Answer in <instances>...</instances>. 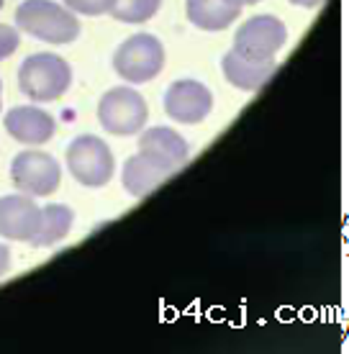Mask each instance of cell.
<instances>
[{"label": "cell", "instance_id": "1", "mask_svg": "<svg viewBox=\"0 0 349 354\" xmlns=\"http://www.w3.org/2000/svg\"><path fill=\"white\" fill-rule=\"evenodd\" d=\"M16 24L23 34L49 41V44H70L80 36V21L67 6L54 0H26L16 10Z\"/></svg>", "mask_w": 349, "mask_h": 354}, {"label": "cell", "instance_id": "2", "mask_svg": "<svg viewBox=\"0 0 349 354\" xmlns=\"http://www.w3.org/2000/svg\"><path fill=\"white\" fill-rule=\"evenodd\" d=\"M72 70L62 57L52 52L31 54L23 59L21 70H18V88L28 100H39V103H49L62 97L70 90Z\"/></svg>", "mask_w": 349, "mask_h": 354}, {"label": "cell", "instance_id": "3", "mask_svg": "<svg viewBox=\"0 0 349 354\" xmlns=\"http://www.w3.org/2000/svg\"><path fill=\"white\" fill-rule=\"evenodd\" d=\"M113 67L126 82H134V85L149 82L164 67V46L152 34L129 36L113 54Z\"/></svg>", "mask_w": 349, "mask_h": 354}, {"label": "cell", "instance_id": "4", "mask_svg": "<svg viewBox=\"0 0 349 354\" xmlns=\"http://www.w3.org/2000/svg\"><path fill=\"white\" fill-rule=\"evenodd\" d=\"M149 118V108L136 90L131 88H113L100 97L98 103V121L108 133L116 136H131L139 133Z\"/></svg>", "mask_w": 349, "mask_h": 354}, {"label": "cell", "instance_id": "5", "mask_svg": "<svg viewBox=\"0 0 349 354\" xmlns=\"http://www.w3.org/2000/svg\"><path fill=\"white\" fill-rule=\"evenodd\" d=\"M10 180L18 187V193L31 195V198H46L57 193V187L62 183V169L52 154L26 149L16 154V160L10 165Z\"/></svg>", "mask_w": 349, "mask_h": 354}, {"label": "cell", "instance_id": "6", "mask_svg": "<svg viewBox=\"0 0 349 354\" xmlns=\"http://www.w3.org/2000/svg\"><path fill=\"white\" fill-rule=\"evenodd\" d=\"M67 167L85 187H103L113 175V154L103 139L85 133L67 147Z\"/></svg>", "mask_w": 349, "mask_h": 354}, {"label": "cell", "instance_id": "7", "mask_svg": "<svg viewBox=\"0 0 349 354\" xmlns=\"http://www.w3.org/2000/svg\"><path fill=\"white\" fill-rule=\"evenodd\" d=\"M214 108L211 90L198 80H175L164 93V113L178 124H200Z\"/></svg>", "mask_w": 349, "mask_h": 354}, {"label": "cell", "instance_id": "8", "mask_svg": "<svg viewBox=\"0 0 349 354\" xmlns=\"http://www.w3.org/2000/svg\"><path fill=\"white\" fill-rule=\"evenodd\" d=\"M221 72L234 88L257 93L272 80V75L278 72V62H275V57H262V54L232 49L221 59Z\"/></svg>", "mask_w": 349, "mask_h": 354}, {"label": "cell", "instance_id": "9", "mask_svg": "<svg viewBox=\"0 0 349 354\" xmlns=\"http://www.w3.org/2000/svg\"><path fill=\"white\" fill-rule=\"evenodd\" d=\"M287 41L285 24L275 16H254L244 21L236 36H234V49H242L249 54H262V57H275Z\"/></svg>", "mask_w": 349, "mask_h": 354}, {"label": "cell", "instance_id": "10", "mask_svg": "<svg viewBox=\"0 0 349 354\" xmlns=\"http://www.w3.org/2000/svg\"><path fill=\"white\" fill-rule=\"evenodd\" d=\"M41 223V208L31 195L0 198V236L10 241H31Z\"/></svg>", "mask_w": 349, "mask_h": 354}, {"label": "cell", "instance_id": "11", "mask_svg": "<svg viewBox=\"0 0 349 354\" xmlns=\"http://www.w3.org/2000/svg\"><path fill=\"white\" fill-rule=\"evenodd\" d=\"M139 154L149 157L152 162L162 165L167 169L182 167L190 157V147L188 142L180 136L175 129H167V126H152L139 136Z\"/></svg>", "mask_w": 349, "mask_h": 354}, {"label": "cell", "instance_id": "12", "mask_svg": "<svg viewBox=\"0 0 349 354\" xmlns=\"http://www.w3.org/2000/svg\"><path fill=\"white\" fill-rule=\"evenodd\" d=\"M6 131L21 144H44L57 131V121L39 106H16L6 113Z\"/></svg>", "mask_w": 349, "mask_h": 354}, {"label": "cell", "instance_id": "13", "mask_svg": "<svg viewBox=\"0 0 349 354\" xmlns=\"http://www.w3.org/2000/svg\"><path fill=\"white\" fill-rule=\"evenodd\" d=\"M172 175V169L162 167L157 162H152L144 154H134L129 157L124 165V172H121V183H124V190L134 198H144L147 193H152L154 187L164 183L167 177Z\"/></svg>", "mask_w": 349, "mask_h": 354}, {"label": "cell", "instance_id": "14", "mask_svg": "<svg viewBox=\"0 0 349 354\" xmlns=\"http://www.w3.org/2000/svg\"><path fill=\"white\" fill-rule=\"evenodd\" d=\"M242 8H236L226 0H188L190 24L203 31H224L239 18Z\"/></svg>", "mask_w": 349, "mask_h": 354}, {"label": "cell", "instance_id": "15", "mask_svg": "<svg viewBox=\"0 0 349 354\" xmlns=\"http://www.w3.org/2000/svg\"><path fill=\"white\" fill-rule=\"evenodd\" d=\"M72 221H75V213L67 205H46V208H41L39 231H36L34 239L28 241V244H34V247H52V244L62 241L70 234Z\"/></svg>", "mask_w": 349, "mask_h": 354}, {"label": "cell", "instance_id": "16", "mask_svg": "<svg viewBox=\"0 0 349 354\" xmlns=\"http://www.w3.org/2000/svg\"><path fill=\"white\" fill-rule=\"evenodd\" d=\"M160 6L162 0H113L111 13L121 24H144V21L154 18Z\"/></svg>", "mask_w": 349, "mask_h": 354}, {"label": "cell", "instance_id": "17", "mask_svg": "<svg viewBox=\"0 0 349 354\" xmlns=\"http://www.w3.org/2000/svg\"><path fill=\"white\" fill-rule=\"evenodd\" d=\"M64 6L72 13H82V16H103L111 10L113 0H64Z\"/></svg>", "mask_w": 349, "mask_h": 354}, {"label": "cell", "instance_id": "18", "mask_svg": "<svg viewBox=\"0 0 349 354\" xmlns=\"http://www.w3.org/2000/svg\"><path fill=\"white\" fill-rule=\"evenodd\" d=\"M18 44H21V36L16 28L8 24H0V59H8L18 49Z\"/></svg>", "mask_w": 349, "mask_h": 354}, {"label": "cell", "instance_id": "19", "mask_svg": "<svg viewBox=\"0 0 349 354\" xmlns=\"http://www.w3.org/2000/svg\"><path fill=\"white\" fill-rule=\"evenodd\" d=\"M8 267H10V252L6 244H0V277L8 272Z\"/></svg>", "mask_w": 349, "mask_h": 354}, {"label": "cell", "instance_id": "20", "mask_svg": "<svg viewBox=\"0 0 349 354\" xmlns=\"http://www.w3.org/2000/svg\"><path fill=\"white\" fill-rule=\"evenodd\" d=\"M290 3H293V6H301V8H319L326 0H290Z\"/></svg>", "mask_w": 349, "mask_h": 354}, {"label": "cell", "instance_id": "21", "mask_svg": "<svg viewBox=\"0 0 349 354\" xmlns=\"http://www.w3.org/2000/svg\"><path fill=\"white\" fill-rule=\"evenodd\" d=\"M226 3H232L236 8H244V6H254V3H260V0H226Z\"/></svg>", "mask_w": 349, "mask_h": 354}, {"label": "cell", "instance_id": "22", "mask_svg": "<svg viewBox=\"0 0 349 354\" xmlns=\"http://www.w3.org/2000/svg\"><path fill=\"white\" fill-rule=\"evenodd\" d=\"M3 6H6V0H0V8H3Z\"/></svg>", "mask_w": 349, "mask_h": 354}, {"label": "cell", "instance_id": "23", "mask_svg": "<svg viewBox=\"0 0 349 354\" xmlns=\"http://www.w3.org/2000/svg\"><path fill=\"white\" fill-rule=\"evenodd\" d=\"M0 93H3V82H0Z\"/></svg>", "mask_w": 349, "mask_h": 354}]
</instances>
